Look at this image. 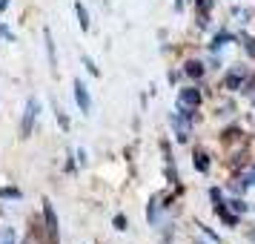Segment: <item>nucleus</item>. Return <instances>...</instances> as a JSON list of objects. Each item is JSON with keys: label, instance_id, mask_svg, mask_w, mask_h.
Returning <instances> with one entry per match:
<instances>
[{"label": "nucleus", "instance_id": "f257e3e1", "mask_svg": "<svg viewBox=\"0 0 255 244\" xmlns=\"http://www.w3.org/2000/svg\"><path fill=\"white\" fill-rule=\"evenodd\" d=\"M43 233H46L49 244L60 242V227H58V213L52 207V201H43Z\"/></svg>", "mask_w": 255, "mask_h": 244}, {"label": "nucleus", "instance_id": "f03ea898", "mask_svg": "<svg viewBox=\"0 0 255 244\" xmlns=\"http://www.w3.org/2000/svg\"><path fill=\"white\" fill-rule=\"evenodd\" d=\"M37 112H40V101H37V98H29V104H26V112H23V121H20V138H29V135H32Z\"/></svg>", "mask_w": 255, "mask_h": 244}, {"label": "nucleus", "instance_id": "7ed1b4c3", "mask_svg": "<svg viewBox=\"0 0 255 244\" xmlns=\"http://www.w3.org/2000/svg\"><path fill=\"white\" fill-rule=\"evenodd\" d=\"M75 101H78V106H81L83 115H89L92 112V101H89V89H86V83L78 78L75 81Z\"/></svg>", "mask_w": 255, "mask_h": 244}, {"label": "nucleus", "instance_id": "20e7f679", "mask_svg": "<svg viewBox=\"0 0 255 244\" xmlns=\"http://www.w3.org/2000/svg\"><path fill=\"white\" fill-rule=\"evenodd\" d=\"M178 104L189 106V109H198V106H201V92L192 89V86H184V89L178 92Z\"/></svg>", "mask_w": 255, "mask_h": 244}, {"label": "nucleus", "instance_id": "39448f33", "mask_svg": "<svg viewBox=\"0 0 255 244\" xmlns=\"http://www.w3.org/2000/svg\"><path fill=\"white\" fill-rule=\"evenodd\" d=\"M212 207H215V216H218L227 227H238V221H241V219H238V213H232L224 201H221V204H212Z\"/></svg>", "mask_w": 255, "mask_h": 244}, {"label": "nucleus", "instance_id": "423d86ee", "mask_svg": "<svg viewBox=\"0 0 255 244\" xmlns=\"http://www.w3.org/2000/svg\"><path fill=\"white\" fill-rule=\"evenodd\" d=\"M244 78H247V69H244V66H235V69L227 75V81H224V89H241Z\"/></svg>", "mask_w": 255, "mask_h": 244}, {"label": "nucleus", "instance_id": "0eeeda50", "mask_svg": "<svg viewBox=\"0 0 255 244\" xmlns=\"http://www.w3.org/2000/svg\"><path fill=\"white\" fill-rule=\"evenodd\" d=\"M184 75L198 81V78H204V75H207V66H204L201 60H186V63H184Z\"/></svg>", "mask_w": 255, "mask_h": 244}, {"label": "nucleus", "instance_id": "6e6552de", "mask_svg": "<svg viewBox=\"0 0 255 244\" xmlns=\"http://www.w3.org/2000/svg\"><path fill=\"white\" fill-rule=\"evenodd\" d=\"M43 37H46V55H49V66L52 69H58V52H55V40H52V32H43Z\"/></svg>", "mask_w": 255, "mask_h": 244}, {"label": "nucleus", "instance_id": "1a4fd4ad", "mask_svg": "<svg viewBox=\"0 0 255 244\" xmlns=\"http://www.w3.org/2000/svg\"><path fill=\"white\" fill-rule=\"evenodd\" d=\"M232 40H235V37H232L230 32H218V35L212 37V43H209V49H212V52H221V49L227 46V43H232Z\"/></svg>", "mask_w": 255, "mask_h": 244}, {"label": "nucleus", "instance_id": "9d476101", "mask_svg": "<svg viewBox=\"0 0 255 244\" xmlns=\"http://www.w3.org/2000/svg\"><path fill=\"white\" fill-rule=\"evenodd\" d=\"M209 167H212L209 155H207L204 150H195V170H198V173H204V175H207V173H209Z\"/></svg>", "mask_w": 255, "mask_h": 244}, {"label": "nucleus", "instance_id": "9b49d317", "mask_svg": "<svg viewBox=\"0 0 255 244\" xmlns=\"http://www.w3.org/2000/svg\"><path fill=\"white\" fill-rule=\"evenodd\" d=\"M75 14H78V23H81V29L83 32H89V12H86V9H83V3H75Z\"/></svg>", "mask_w": 255, "mask_h": 244}, {"label": "nucleus", "instance_id": "f8f14e48", "mask_svg": "<svg viewBox=\"0 0 255 244\" xmlns=\"http://www.w3.org/2000/svg\"><path fill=\"white\" fill-rule=\"evenodd\" d=\"M227 207L232 210V213H238V216H244V213H247V210H250V204H247V201H244V198H230V201H227Z\"/></svg>", "mask_w": 255, "mask_h": 244}, {"label": "nucleus", "instance_id": "ddd939ff", "mask_svg": "<svg viewBox=\"0 0 255 244\" xmlns=\"http://www.w3.org/2000/svg\"><path fill=\"white\" fill-rule=\"evenodd\" d=\"M0 198H9V201H20L23 193L17 190V187H0Z\"/></svg>", "mask_w": 255, "mask_h": 244}, {"label": "nucleus", "instance_id": "4468645a", "mask_svg": "<svg viewBox=\"0 0 255 244\" xmlns=\"http://www.w3.org/2000/svg\"><path fill=\"white\" fill-rule=\"evenodd\" d=\"M158 207H161V196L149 198V224H158Z\"/></svg>", "mask_w": 255, "mask_h": 244}, {"label": "nucleus", "instance_id": "2eb2a0df", "mask_svg": "<svg viewBox=\"0 0 255 244\" xmlns=\"http://www.w3.org/2000/svg\"><path fill=\"white\" fill-rule=\"evenodd\" d=\"M241 40H244L247 55H250V58H255V37H253V35H241Z\"/></svg>", "mask_w": 255, "mask_h": 244}, {"label": "nucleus", "instance_id": "dca6fc26", "mask_svg": "<svg viewBox=\"0 0 255 244\" xmlns=\"http://www.w3.org/2000/svg\"><path fill=\"white\" fill-rule=\"evenodd\" d=\"M0 244H14V230L12 227H3V233H0Z\"/></svg>", "mask_w": 255, "mask_h": 244}, {"label": "nucleus", "instance_id": "f3484780", "mask_svg": "<svg viewBox=\"0 0 255 244\" xmlns=\"http://www.w3.org/2000/svg\"><path fill=\"white\" fill-rule=\"evenodd\" d=\"M195 6H198V14H207L215 3H212V0H195Z\"/></svg>", "mask_w": 255, "mask_h": 244}, {"label": "nucleus", "instance_id": "a211bd4d", "mask_svg": "<svg viewBox=\"0 0 255 244\" xmlns=\"http://www.w3.org/2000/svg\"><path fill=\"white\" fill-rule=\"evenodd\" d=\"M83 66H86V69L92 72V75H101V69H98V66H95V60L89 58V55H83Z\"/></svg>", "mask_w": 255, "mask_h": 244}, {"label": "nucleus", "instance_id": "6ab92c4d", "mask_svg": "<svg viewBox=\"0 0 255 244\" xmlns=\"http://www.w3.org/2000/svg\"><path fill=\"white\" fill-rule=\"evenodd\" d=\"M58 124H60V129H63V132H69V127H72L69 118H66V112H60V109H58Z\"/></svg>", "mask_w": 255, "mask_h": 244}, {"label": "nucleus", "instance_id": "aec40b11", "mask_svg": "<svg viewBox=\"0 0 255 244\" xmlns=\"http://www.w3.org/2000/svg\"><path fill=\"white\" fill-rule=\"evenodd\" d=\"M112 224H115V230H127V216H115V219H112Z\"/></svg>", "mask_w": 255, "mask_h": 244}, {"label": "nucleus", "instance_id": "412c9836", "mask_svg": "<svg viewBox=\"0 0 255 244\" xmlns=\"http://www.w3.org/2000/svg\"><path fill=\"white\" fill-rule=\"evenodd\" d=\"M241 181H244V187H255V167H253V170H250L247 175H244Z\"/></svg>", "mask_w": 255, "mask_h": 244}, {"label": "nucleus", "instance_id": "4be33fe9", "mask_svg": "<svg viewBox=\"0 0 255 244\" xmlns=\"http://www.w3.org/2000/svg\"><path fill=\"white\" fill-rule=\"evenodd\" d=\"M201 230L207 233V236H209V239H212V242H221V239H218V233H212V230H209V227H201Z\"/></svg>", "mask_w": 255, "mask_h": 244}, {"label": "nucleus", "instance_id": "5701e85b", "mask_svg": "<svg viewBox=\"0 0 255 244\" xmlns=\"http://www.w3.org/2000/svg\"><path fill=\"white\" fill-rule=\"evenodd\" d=\"M89 158H86V150H78V164H86Z\"/></svg>", "mask_w": 255, "mask_h": 244}, {"label": "nucleus", "instance_id": "b1692460", "mask_svg": "<svg viewBox=\"0 0 255 244\" xmlns=\"http://www.w3.org/2000/svg\"><path fill=\"white\" fill-rule=\"evenodd\" d=\"M175 9L181 12V9H184V0H175Z\"/></svg>", "mask_w": 255, "mask_h": 244}, {"label": "nucleus", "instance_id": "393cba45", "mask_svg": "<svg viewBox=\"0 0 255 244\" xmlns=\"http://www.w3.org/2000/svg\"><path fill=\"white\" fill-rule=\"evenodd\" d=\"M6 6H9V0H0V12H3V9H6Z\"/></svg>", "mask_w": 255, "mask_h": 244}, {"label": "nucleus", "instance_id": "a878e982", "mask_svg": "<svg viewBox=\"0 0 255 244\" xmlns=\"http://www.w3.org/2000/svg\"><path fill=\"white\" fill-rule=\"evenodd\" d=\"M250 239H253V242H255V230H253V233H250Z\"/></svg>", "mask_w": 255, "mask_h": 244}, {"label": "nucleus", "instance_id": "bb28decb", "mask_svg": "<svg viewBox=\"0 0 255 244\" xmlns=\"http://www.w3.org/2000/svg\"><path fill=\"white\" fill-rule=\"evenodd\" d=\"M0 37H3V26H0Z\"/></svg>", "mask_w": 255, "mask_h": 244}]
</instances>
